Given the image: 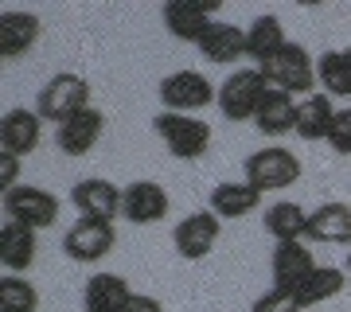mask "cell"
Listing matches in <instances>:
<instances>
[{
  "label": "cell",
  "instance_id": "obj_2",
  "mask_svg": "<svg viewBox=\"0 0 351 312\" xmlns=\"http://www.w3.org/2000/svg\"><path fill=\"white\" fill-rule=\"evenodd\" d=\"M82 110H90V82L75 71H59L55 78H47L36 98V113L55 125H63L66 117H75Z\"/></svg>",
  "mask_w": 351,
  "mask_h": 312
},
{
  "label": "cell",
  "instance_id": "obj_10",
  "mask_svg": "<svg viewBox=\"0 0 351 312\" xmlns=\"http://www.w3.org/2000/svg\"><path fill=\"white\" fill-rule=\"evenodd\" d=\"M219 4H199V0H168L164 4V27L168 36L184 39V43H199L207 27L215 24Z\"/></svg>",
  "mask_w": 351,
  "mask_h": 312
},
{
  "label": "cell",
  "instance_id": "obj_24",
  "mask_svg": "<svg viewBox=\"0 0 351 312\" xmlns=\"http://www.w3.org/2000/svg\"><path fill=\"white\" fill-rule=\"evenodd\" d=\"M262 223L277 242H301V238H308V211L293 200H281L274 207H265Z\"/></svg>",
  "mask_w": 351,
  "mask_h": 312
},
{
  "label": "cell",
  "instance_id": "obj_7",
  "mask_svg": "<svg viewBox=\"0 0 351 312\" xmlns=\"http://www.w3.org/2000/svg\"><path fill=\"white\" fill-rule=\"evenodd\" d=\"M160 101L168 113H191L195 117L211 101H219V90L203 71H176L160 82Z\"/></svg>",
  "mask_w": 351,
  "mask_h": 312
},
{
  "label": "cell",
  "instance_id": "obj_32",
  "mask_svg": "<svg viewBox=\"0 0 351 312\" xmlns=\"http://www.w3.org/2000/svg\"><path fill=\"white\" fill-rule=\"evenodd\" d=\"M121 312H164V304L156 297H149V293H133V297H129V304Z\"/></svg>",
  "mask_w": 351,
  "mask_h": 312
},
{
  "label": "cell",
  "instance_id": "obj_35",
  "mask_svg": "<svg viewBox=\"0 0 351 312\" xmlns=\"http://www.w3.org/2000/svg\"><path fill=\"white\" fill-rule=\"evenodd\" d=\"M308 312H316V309H308Z\"/></svg>",
  "mask_w": 351,
  "mask_h": 312
},
{
  "label": "cell",
  "instance_id": "obj_28",
  "mask_svg": "<svg viewBox=\"0 0 351 312\" xmlns=\"http://www.w3.org/2000/svg\"><path fill=\"white\" fill-rule=\"evenodd\" d=\"M39 309V289L27 277L12 274L0 281V312H36Z\"/></svg>",
  "mask_w": 351,
  "mask_h": 312
},
{
  "label": "cell",
  "instance_id": "obj_5",
  "mask_svg": "<svg viewBox=\"0 0 351 312\" xmlns=\"http://www.w3.org/2000/svg\"><path fill=\"white\" fill-rule=\"evenodd\" d=\"M246 184L258 187V191H281V187L297 184L301 180V160L297 152H289L285 145H265V149L250 152L246 156Z\"/></svg>",
  "mask_w": 351,
  "mask_h": 312
},
{
  "label": "cell",
  "instance_id": "obj_25",
  "mask_svg": "<svg viewBox=\"0 0 351 312\" xmlns=\"http://www.w3.org/2000/svg\"><path fill=\"white\" fill-rule=\"evenodd\" d=\"M285 43H289V36H285V27H281L277 16H258V20L246 27V55L258 59V67L274 59Z\"/></svg>",
  "mask_w": 351,
  "mask_h": 312
},
{
  "label": "cell",
  "instance_id": "obj_14",
  "mask_svg": "<svg viewBox=\"0 0 351 312\" xmlns=\"http://www.w3.org/2000/svg\"><path fill=\"white\" fill-rule=\"evenodd\" d=\"M101 133H106V117H101V110L90 106V110L66 117L63 125H55V145H59V152H66V156H86V152H94Z\"/></svg>",
  "mask_w": 351,
  "mask_h": 312
},
{
  "label": "cell",
  "instance_id": "obj_9",
  "mask_svg": "<svg viewBox=\"0 0 351 312\" xmlns=\"http://www.w3.org/2000/svg\"><path fill=\"white\" fill-rule=\"evenodd\" d=\"M172 242L180 250V258L188 262H203L215 246H219V215L207 207V211H191L188 219H180L172 230Z\"/></svg>",
  "mask_w": 351,
  "mask_h": 312
},
{
  "label": "cell",
  "instance_id": "obj_11",
  "mask_svg": "<svg viewBox=\"0 0 351 312\" xmlns=\"http://www.w3.org/2000/svg\"><path fill=\"white\" fill-rule=\"evenodd\" d=\"M168 207H172V200H168V191L160 184H152V180H133V184H125V195H121L125 223H133V226L160 223L164 215H168Z\"/></svg>",
  "mask_w": 351,
  "mask_h": 312
},
{
  "label": "cell",
  "instance_id": "obj_12",
  "mask_svg": "<svg viewBox=\"0 0 351 312\" xmlns=\"http://www.w3.org/2000/svg\"><path fill=\"white\" fill-rule=\"evenodd\" d=\"M316 269L313 250L304 242H277L274 254H269V274H274V289H285V293H297L304 285V277Z\"/></svg>",
  "mask_w": 351,
  "mask_h": 312
},
{
  "label": "cell",
  "instance_id": "obj_8",
  "mask_svg": "<svg viewBox=\"0 0 351 312\" xmlns=\"http://www.w3.org/2000/svg\"><path fill=\"white\" fill-rule=\"evenodd\" d=\"M113 242H117L113 223H106V219H86V215H78V223L63 235L66 258H71V262H78V265L101 262V258L113 250Z\"/></svg>",
  "mask_w": 351,
  "mask_h": 312
},
{
  "label": "cell",
  "instance_id": "obj_16",
  "mask_svg": "<svg viewBox=\"0 0 351 312\" xmlns=\"http://www.w3.org/2000/svg\"><path fill=\"white\" fill-rule=\"evenodd\" d=\"M39 32L43 24L36 12H16V8L0 12V59H20L24 51L36 47Z\"/></svg>",
  "mask_w": 351,
  "mask_h": 312
},
{
  "label": "cell",
  "instance_id": "obj_34",
  "mask_svg": "<svg viewBox=\"0 0 351 312\" xmlns=\"http://www.w3.org/2000/svg\"><path fill=\"white\" fill-rule=\"evenodd\" d=\"M348 59H351V47H348Z\"/></svg>",
  "mask_w": 351,
  "mask_h": 312
},
{
  "label": "cell",
  "instance_id": "obj_31",
  "mask_svg": "<svg viewBox=\"0 0 351 312\" xmlns=\"http://www.w3.org/2000/svg\"><path fill=\"white\" fill-rule=\"evenodd\" d=\"M16 184H20V156L0 152V191H12Z\"/></svg>",
  "mask_w": 351,
  "mask_h": 312
},
{
  "label": "cell",
  "instance_id": "obj_22",
  "mask_svg": "<svg viewBox=\"0 0 351 312\" xmlns=\"http://www.w3.org/2000/svg\"><path fill=\"white\" fill-rule=\"evenodd\" d=\"M297 101L301 98H293V94H285V90L269 86L262 110H258V117H254L258 133H262V137H285V133H297Z\"/></svg>",
  "mask_w": 351,
  "mask_h": 312
},
{
  "label": "cell",
  "instance_id": "obj_30",
  "mask_svg": "<svg viewBox=\"0 0 351 312\" xmlns=\"http://www.w3.org/2000/svg\"><path fill=\"white\" fill-rule=\"evenodd\" d=\"M328 145L339 156H351V110H339L336 121H332V133H328Z\"/></svg>",
  "mask_w": 351,
  "mask_h": 312
},
{
  "label": "cell",
  "instance_id": "obj_18",
  "mask_svg": "<svg viewBox=\"0 0 351 312\" xmlns=\"http://www.w3.org/2000/svg\"><path fill=\"white\" fill-rule=\"evenodd\" d=\"M195 47L207 62H239L246 59V27L230 24V20H215Z\"/></svg>",
  "mask_w": 351,
  "mask_h": 312
},
{
  "label": "cell",
  "instance_id": "obj_4",
  "mask_svg": "<svg viewBox=\"0 0 351 312\" xmlns=\"http://www.w3.org/2000/svg\"><path fill=\"white\" fill-rule=\"evenodd\" d=\"M152 129L160 133V141L168 145L176 160H199L211 149V125L191 117V113H168L160 110L152 117Z\"/></svg>",
  "mask_w": 351,
  "mask_h": 312
},
{
  "label": "cell",
  "instance_id": "obj_15",
  "mask_svg": "<svg viewBox=\"0 0 351 312\" xmlns=\"http://www.w3.org/2000/svg\"><path fill=\"white\" fill-rule=\"evenodd\" d=\"M43 141V117L36 110H8L0 117V149L12 156H27Z\"/></svg>",
  "mask_w": 351,
  "mask_h": 312
},
{
  "label": "cell",
  "instance_id": "obj_21",
  "mask_svg": "<svg viewBox=\"0 0 351 312\" xmlns=\"http://www.w3.org/2000/svg\"><path fill=\"white\" fill-rule=\"evenodd\" d=\"M133 289L121 274H94L82 289V312H121Z\"/></svg>",
  "mask_w": 351,
  "mask_h": 312
},
{
  "label": "cell",
  "instance_id": "obj_19",
  "mask_svg": "<svg viewBox=\"0 0 351 312\" xmlns=\"http://www.w3.org/2000/svg\"><path fill=\"white\" fill-rule=\"evenodd\" d=\"M36 235L39 230H32V226H20V223L4 219V226H0V265L8 274H24V269L36 265V250H39Z\"/></svg>",
  "mask_w": 351,
  "mask_h": 312
},
{
  "label": "cell",
  "instance_id": "obj_27",
  "mask_svg": "<svg viewBox=\"0 0 351 312\" xmlns=\"http://www.w3.org/2000/svg\"><path fill=\"white\" fill-rule=\"evenodd\" d=\"M343 269H336V265H316L313 274L304 277V285L297 289V300H301V309H316V304H324V300L339 297L343 293Z\"/></svg>",
  "mask_w": 351,
  "mask_h": 312
},
{
  "label": "cell",
  "instance_id": "obj_13",
  "mask_svg": "<svg viewBox=\"0 0 351 312\" xmlns=\"http://www.w3.org/2000/svg\"><path fill=\"white\" fill-rule=\"evenodd\" d=\"M121 187L110 184V180H101V176H90V180H78L75 191H71V203L78 207V215H86V219H106L113 223L117 215H121Z\"/></svg>",
  "mask_w": 351,
  "mask_h": 312
},
{
  "label": "cell",
  "instance_id": "obj_23",
  "mask_svg": "<svg viewBox=\"0 0 351 312\" xmlns=\"http://www.w3.org/2000/svg\"><path fill=\"white\" fill-rule=\"evenodd\" d=\"M258 203H262V191L250 187L246 180L234 184V180H223V184L211 187V211L219 219H242V215L258 211Z\"/></svg>",
  "mask_w": 351,
  "mask_h": 312
},
{
  "label": "cell",
  "instance_id": "obj_26",
  "mask_svg": "<svg viewBox=\"0 0 351 312\" xmlns=\"http://www.w3.org/2000/svg\"><path fill=\"white\" fill-rule=\"evenodd\" d=\"M316 82L328 98H351V59L348 51H320L316 55Z\"/></svg>",
  "mask_w": 351,
  "mask_h": 312
},
{
  "label": "cell",
  "instance_id": "obj_1",
  "mask_svg": "<svg viewBox=\"0 0 351 312\" xmlns=\"http://www.w3.org/2000/svg\"><path fill=\"white\" fill-rule=\"evenodd\" d=\"M258 71L265 75V82L274 90H285L293 98H308V94H316L313 86H320V82H316V59L301 47V43H293V39H289L269 62H262Z\"/></svg>",
  "mask_w": 351,
  "mask_h": 312
},
{
  "label": "cell",
  "instance_id": "obj_3",
  "mask_svg": "<svg viewBox=\"0 0 351 312\" xmlns=\"http://www.w3.org/2000/svg\"><path fill=\"white\" fill-rule=\"evenodd\" d=\"M269 82L258 67H242L234 75H226V82L219 86V113L226 121H254L262 110Z\"/></svg>",
  "mask_w": 351,
  "mask_h": 312
},
{
  "label": "cell",
  "instance_id": "obj_33",
  "mask_svg": "<svg viewBox=\"0 0 351 312\" xmlns=\"http://www.w3.org/2000/svg\"><path fill=\"white\" fill-rule=\"evenodd\" d=\"M348 274H351V254H348Z\"/></svg>",
  "mask_w": 351,
  "mask_h": 312
},
{
  "label": "cell",
  "instance_id": "obj_17",
  "mask_svg": "<svg viewBox=\"0 0 351 312\" xmlns=\"http://www.w3.org/2000/svg\"><path fill=\"white\" fill-rule=\"evenodd\" d=\"M308 238L324 246H351V207L332 200L308 211Z\"/></svg>",
  "mask_w": 351,
  "mask_h": 312
},
{
  "label": "cell",
  "instance_id": "obj_20",
  "mask_svg": "<svg viewBox=\"0 0 351 312\" xmlns=\"http://www.w3.org/2000/svg\"><path fill=\"white\" fill-rule=\"evenodd\" d=\"M336 113H339V110L332 106V98H328L324 90H316V94L301 98V101H297V137L308 141V145H316V141H328Z\"/></svg>",
  "mask_w": 351,
  "mask_h": 312
},
{
  "label": "cell",
  "instance_id": "obj_29",
  "mask_svg": "<svg viewBox=\"0 0 351 312\" xmlns=\"http://www.w3.org/2000/svg\"><path fill=\"white\" fill-rule=\"evenodd\" d=\"M250 312H304L297 293H285V289H269L250 304Z\"/></svg>",
  "mask_w": 351,
  "mask_h": 312
},
{
  "label": "cell",
  "instance_id": "obj_6",
  "mask_svg": "<svg viewBox=\"0 0 351 312\" xmlns=\"http://www.w3.org/2000/svg\"><path fill=\"white\" fill-rule=\"evenodd\" d=\"M4 215L8 223L32 226V230H47L59 219V195H51L47 187H32V184H16L12 191H4Z\"/></svg>",
  "mask_w": 351,
  "mask_h": 312
}]
</instances>
